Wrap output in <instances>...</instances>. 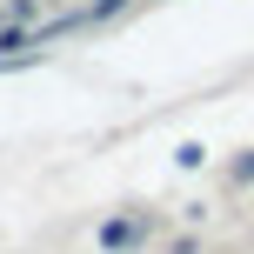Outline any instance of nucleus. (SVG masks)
<instances>
[{
  "mask_svg": "<svg viewBox=\"0 0 254 254\" xmlns=\"http://www.w3.org/2000/svg\"><path fill=\"white\" fill-rule=\"evenodd\" d=\"M114 7H127V0H94V7H87V20H101V13H114Z\"/></svg>",
  "mask_w": 254,
  "mask_h": 254,
  "instance_id": "f257e3e1",
  "label": "nucleus"
}]
</instances>
